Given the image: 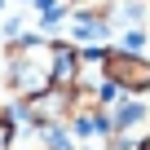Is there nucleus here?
I'll list each match as a JSON object with an SVG mask.
<instances>
[{"label": "nucleus", "instance_id": "1", "mask_svg": "<svg viewBox=\"0 0 150 150\" xmlns=\"http://www.w3.org/2000/svg\"><path fill=\"white\" fill-rule=\"evenodd\" d=\"M75 53L66 44H44V40H22L9 49V88L18 97H35L53 88V80H71Z\"/></svg>", "mask_w": 150, "mask_h": 150}, {"label": "nucleus", "instance_id": "2", "mask_svg": "<svg viewBox=\"0 0 150 150\" xmlns=\"http://www.w3.org/2000/svg\"><path fill=\"white\" fill-rule=\"evenodd\" d=\"M102 75H106L115 88L132 93V97L150 84V66H146L141 53H106V57H102Z\"/></svg>", "mask_w": 150, "mask_h": 150}, {"label": "nucleus", "instance_id": "3", "mask_svg": "<svg viewBox=\"0 0 150 150\" xmlns=\"http://www.w3.org/2000/svg\"><path fill=\"white\" fill-rule=\"evenodd\" d=\"M0 150H5V124H0Z\"/></svg>", "mask_w": 150, "mask_h": 150}]
</instances>
